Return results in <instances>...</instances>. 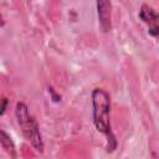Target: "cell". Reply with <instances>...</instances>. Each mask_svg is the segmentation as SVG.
<instances>
[{
	"label": "cell",
	"mask_w": 159,
	"mask_h": 159,
	"mask_svg": "<svg viewBox=\"0 0 159 159\" xmlns=\"http://www.w3.org/2000/svg\"><path fill=\"white\" fill-rule=\"evenodd\" d=\"M92 112H93V123L98 132H101L106 139L107 152H114L117 148V139L112 132L109 113H111V97L107 91L103 88H94L92 91Z\"/></svg>",
	"instance_id": "obj_1"
},
{
	"label": "cell",
	"mask_w": 159,
	"mask_h": 159,
	"mask_svg": "<svg viewBox=\"0 0 159 159\" xmlns=\"http://www.w3.org/2000/svg\"><path fill=\"white\" fill-rule=\"evenodd\" d=\"M15 114H16V119H17V123L21 128L24 137L27 139V142L34 147V149L36 152L42 153L43 152V142H42V137L40 133V128H39L35 118L30 114L27 106L22 102H19L16 104Z\"/></svg>",
	"instance_id": "obj_2"
},
{
	"label": "cell",
	"mask_w": 159,
	"mask_h": 159,
	"mask_svg": "<svg viewBox=\"0 0 159 159\" xmlns=\"http://www.w3.org/2000/svg\"><path fill=\"white\" fill-rule=\"evenodd\" d=\"M140 20L147 25L148 34L159 42V14L149 5H142L139 10Z\"/></svg>",
	"instance_id": "obj_3"
},
{
	"label": "cell",
	"mask_w": 159,
	"mask_h": 159,
	"mask_svg": "<svg viewBox=\"0 0 159 159\" xmlns=\"http://www.w3.org/2000/svg\"><path fill=\"white\" fill-rule=\"evenodd\" d=\"M98 24L103 32H109L112 29V5L109 0H96Z\"/></svg>",
	"instance_id": "obj_4"
},
{
	"label": "cell",
	"mask_w": 159,
	"mask_h": 159,
	"mask_svg": "<svg viewBox=\"0 0 159 159\" xmlns=\"http://www.w3.org/2000/svg\"><path fill=\"white\" fill-rule=\"evenodd\" d=\"M0 143L2 149H5V152L11 157V158H16V152H15V145L11 140V138L6 134V132L2 129L0 132Z\"/></svg>",
	"instance_id": "obj_5"
},
{
	"label": "cell",
	"mask_w": 159,
	"mask_h": 159,
	"mask_svg": "<svg viewBox=\"0 0 159 159\" xmlns=\"http://www.w3.org/2000/svg\"><path fill=\"white\" fill-rule=\"evenodd\" d=\"M6 106H7V99L6 98H2V104H1V116L5 113V111H6Z\"/></svg>",
	"instance_id": "obj_6"
}]
</instances>
